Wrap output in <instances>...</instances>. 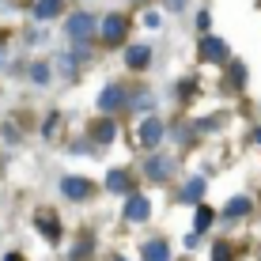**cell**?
Masks as SVG:
<instances>
[{
    "label": "cell",
    "instance_id": "2e32d148",
    "mask_svg": "<svg viewBox=\"0 0 261 261\" xmlns=\"http://www.w3.org/2000/svg\"><path fill=\"white\" fill-rule=\"evenodd\" d=\"M95 140L98 144H110L114 140V121H98L95 125Z\"/></svg>",
    "mask_w": 261,
    "mask_h": 261
},
{
    "label": "cell",
    "instance_id": "9c48e42d",
    "mask_svg": "<svg viewBox=\"0 0 261 261\" xmlns=\"http://www.w3.org/2000/svg\"><path fill=\"white\" fill-rule=\"evenodd\" d=\"M250 212V197H231L227 204H223V216L227 220H239V216H246Z\"/></svg>",
    "mask_w": 261,
    "mask_h": 261
},
{
    "label": "cell",
    "instance_id": "7c38bea8",
    "mask_svg": "<svg viewBox=\"0 0 261 261\" xmlns=\"http://www.w3.org/2000/svg\"><path fill=\"white\" fill-rule=\"evenodd\" d=\"M38 227L46 231V239H49V242H57V239H61V231H57V220H53L49 212H38Z\"/></svg>",
    "mask_w": 261,
    "mask_h": 261
},
{
    "label": "cell",
    "instance_id": "7a4b0ae2",
    "mask_svg": "<svg viewBox=\"0 0 261 261\" xmlns=\"http://www.w3.org/2000/svg\"><path fill=\"white\" fill-rule=\"evenodd\" d=\"M125 38V15H106L102 19V42H110V46H118V42Z\"/></svg>",
    "mask_w": 261,
    "mask_h": 261
},
{
    "label": "cell",
    "instance_id": "ffe728a7",
    "mask_svg": "<svg viewBox=\"0 0 261 261\" xmlns=\"http://www.w3.org/2000/svg\"><path fill=\"white\" fill-rule=\"evenodd\" d=\"M4 261H23V257H19V254H8V257H4Z\"/></svg>",
    "mask_w": 261,
    "mask_h": 261
},
{
    "label": "cell",
    "instance_id": "d6986e66",
    "mask_svg": "<svg viewBox=\"0 0 261 261\" xmlns=\"http://www.w3.org/2000/svg\"><path fill=\"white\" fill-rule=\"evenodd\" d=\"M31 76H34V80H38V84H46V80H49V72H46V68H42V65H38V68H31Z\"/></svg>",
    "mask_w": 261,
    "mask_h": 261
},
{
    "label": "cell",
    "instance_id": "30bf717a",
    "mask_svg": "<svg viewBox=\"0 0 261 261\" xmlns=\"http://www.w3.org/2000/svg\"><path fill=\"white\" fill-rule=\"evenodd\" d=\"M144 257L148 261H170V250H167V242L151 239V242H144Z\"/></svg>",
    "mask_w": 261,
    "mask_h": 261
},
{
    "label": "cell",
    "instance_id": "4fadbf2b",
    "mask_svg": "<svg viewBox=\"0 0 261 261\" xmlns=\"http://www.w3.org/2000/svg\"><path fill=\"white\" fill-rule=\"evenodd\" d=\"M201 193H204V182H201V178H193V182L182 190V201L186 204H197V201H201Z\"/></svg>",
    "mask_w": 261,
    "mask_h": 261
},
{
    "label": "cell",
    "instance_id": "277c9868",
    "mask_svg": "<svg viewBox=\"0 0 261 261\" xmlns=\"http://www.w3.org/2000/svg\"><path fill=\"white\" fill-rule=\"evenodd\" d=\"M61 193H65L68 201H84V197L91 193V186H87L84 178H65V182H61Z\"/></svg>",
    "mask_w": 261,
    "mask_h": 261
},
{
    "label": "cell",
    "instance_id": "8fae6325",
    "mask_svg": "<svg viewBox=\"0 0 261 261\" xmlns=\"http://www.w3.org/2000/svg\"><path fill=\"white\" fill-rule=\"evenodd\" d=\"M125 61H129L133 68H144L151 61V49L148 46H129V49H125Z\"/></svg>",
    "mask_w": 261,
    "mask_h": 261
},
{
    "label": "cell",
    "instance_id": "9a60e30c",
    "mask_svg": "<svg viewBox=\"0 0 261 261\" xmlns=\"http://www.w3.org/2000/svg\"><path fill=\"white\" fill-rule=\"evenodd\" d=\"M125 186H129V174H125V170H110V178H106V190H110V193H121Z\"/></svg>",
    "mask_w": 261,
    "mask_h": 261
},
{
    "label": "cell",
    "instance_id": "44dd1931",
    "mask_svg": "<svg viewBox=\"0 0 261 261\" xmlns=\"http://www.w3.org/2000/svg\"><path fill=\"white\" fill-rule=\"evenodd\" d=\"M0 57H4V49H0ZM0 65H4V61H0Z\"/></svg>",
    "mask_w": 261,
    "mask_h": 261
},
{
    "label": "cell",
    "instance_id": "ac0fdd59",
    "mask_svg": "<svg viewBox=\"0 0 261 261\" xmlns=\"http://www.w3.org/2000/svg\"><path fill=\"white\" fill-rule=\"evenodd\" d=\"M212 261H231V246H227V242H216V250H212Z\"/></svg>",
    "mask_w": 261,
    "mask_h": 261
},
{
    "label": "cell",
    "instance_id": "5bb4252c",
    "mask_svg": "<svg viewBox=\"0 0 261 261\" xmlns=\"http://www.w3.org/2000/svg\"><path fill=\"white\" fill-rule=\"evenodd\" d=\"M57 12H61V0H38V8H34L38 19H53Z\"/></svg>",
    "mask_w": 261,
    "mask_h": 261
},
{
    "label": "cell",
    "instance_id": "ba28073f",
    "mask_svg": "<svg viewBox=\"0 0 261 261\" xmlns=\"http://www.w3.org/2000/svg\"><path fill=\"white\" fill-rule=\"evenodd\" d=\"M148 197H129V204H125V216H129L133 223H140V220H148Z\"/></svg>",
    "mask_w": 261,
    "mask_h": 261
},
{
    "label": "cell",
    "instance_id": "6da1fadb",
    "mask_svg": "<svg viewBox=\"0 0 261 261\" xmlns=\"http://www.w3.org/2000/svg\"><path fill=\"white\" fill-rule=\"evenodd\" d=\"M65 31H68L76 42H80V38H87V34L95 31V15H87V12H76V15H68Z\"/></svg>",
    "mask_w": 261,
    "mask_h": 261
},
{
    "label": "cell",
    "instance_id": "52a82bcc",
    "mask_svg": "<svg viewBox=\"0 0 261 261\" xmlns=\"http://www.w3.org/2000/svg\"><path fill=\"white\" fill-rule=\"evenodd\" d=\"M140 140H144V144H148V148H155V144H159V140H163V125H159L155 118H148V121H144V125H140Z\"/></svg>",
    "mask_w": 261,
    "mask_h": 261
},
{
    "label": "cell",
    "instance_id": "e0dca14e",
    "mask_svg": "<svg viewBox=\"0 0 261 261\" xmlns=\"http://www.w3.org/2000/svg\"><path fill=\"white\" fill-rule=\"evenodd\" d=\"M204 227H212V208H197V235H201Z\"/></svg>",
    "mask_w": 261,
    "mask_h": 261
},
{
    "label": "cell",
    "instance_id": "8992f818",
    "mask_svg": "<svg viewBox=\"0 0 261 261\" xmlns=\"http://www.w3.org/2000/svg\"><path fill=\"white\" fill-rule=\"evenodd\" d=\"M121 102H125V91H121V87H106V91L98 95V110H106V114L118 110Z\"/></svg>",
    "mask_w": 261,
    "mask_h": 261
},
{
    "label": "cell",
    "instance_id": "5b68a950",
    "mask_svg": "<svg viewBox=\"0 0 261 261\" xmlns=\"http://www.w3.org/2000/svg\"><path fill=\"white\" fill-rule=\"evenodd\" d=\"M227 57V46L220 38H204L201 42V61H223Z\"/></svg>",
    "mask_w": 261,
    "mask_h": 261
},
{
    "label": "cell",
    "instance_id": "3957f363",
    "mask_svg": "<svg viewBox=\"0 0 261 261\" xmlns=\"http://www.w3.org/2000/svg\"><path fill=\"white\" fill-rule=\"evenodd\" d=\"M170 170H174V163H170L167 155H151L148 159V178H155V182H167Z\"/></svg>",
    "mask_w": 261,
    "mask_h": 261
},
{
    "label": "cell",
    "instance_id": "7402d4cb",
    "mask_svg": "<svg viewBox=\"0 0 261 261\" xmlns=\"http://www.w3.org/2000/svg\"><path fill=\"white\" fill-rule=\"evenodd\" d=\"M114 261H125V257H114Z\"/></svg>",
    "mask_w": 261,
    "mask_h": 261
}]
</instances>
